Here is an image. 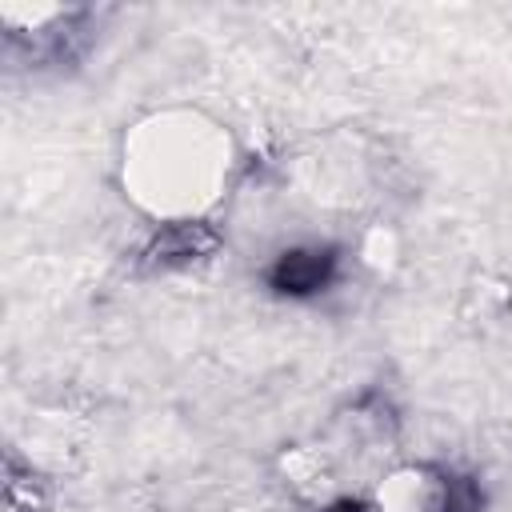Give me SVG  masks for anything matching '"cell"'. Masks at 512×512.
<instances>
[{
  "instance_id": "6da1fadb",
  "label": "cell",
  "mask_w": 512,
  "mask_h": 512,
  "mask_svg": "<svg viewBox=\"0 0 512 512\" xmlns=\"http://www.w3.org/2000/svg\"><path fill=\"white\" fill-rule=\"evenodd\" d=\"M332 272H336L332 248H292V252L276 256L268 284L284 296H312L332 280Z\"/></svg>"
},
{
  "instance_id": "7a4b0ae2",
  "label": "cell",
  "mask_w": 512,
  "mask_h": 512,
  "mask_svg": "<svg viewBox=\"0 0 512 512\" xmlns=\"http://www.w3.org/2000/svg\"><path fill=\"white\" fill-rule=\"evenodd\" d=\"M212 244H216V236L204 224H176V228L160 232L148 252H152L156 264H188V260L204 256Z\"/></svg>"
},
{
  "instance_id": "3957f363",
  "label": "cell",
  "mask_w": 512,
  "mask_h": 512,
  "mask_svg": "<svg viewBox=\"0 0 512 512\" xmlns=\"http://www.w3.org/2000/svg\"><path fill=\"white\" fill-rule=\"evenodd\" d=\"M440 512H480V488L468 476H448L444 480V500Z\"/></svg>"
},
{
  "instance_id": "277c9868",
  "label": "cell",
  "mask_w": 512,
  "mask_h": 512,
  "mask_svg": "<svg viewBox=\"0 0 512 512\" xmlns=\"http://www.w3.org/2000/svg\"><path fill=\"white\" fill-rule=\"evenodd\" d=\"M328 512H364V508H360L356 500H340V504H332Z\"/></svg>"
}]
</instances>
